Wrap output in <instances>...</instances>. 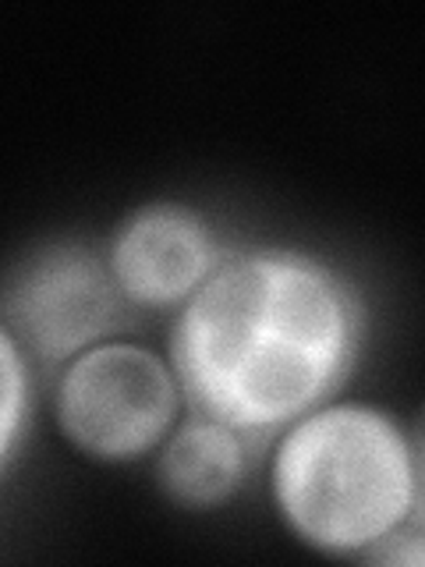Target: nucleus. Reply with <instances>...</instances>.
I'll return each mask as SVG.
<instances>
[{
	"label": "nucleus",
	"instance_id": "1",
	"mask_svg": "<svg viewBox=\"0 0 425 567\" xmlns=\"http://www.w3.org/2000/svg\"><path fill=\"white\" fill-rule=\"evenodd\" d=\"M362 337V298L330 262L256 248L227 256L182 306L170 362L195 412L266 436L326 404Z\"/></svg>",
	"mask_w": 425,
	"mask_h": 567
},
{
	"label": "nucleus",
	"instance_id": "2",
	"mask_svg": "<svg viewBox=\"0 0 425 567\" xmlns=\"http://www.w3.org/2000/svg\"><path fill=\"white\" fill-rule=\"evenodd\" d=\"M280 514L326 554H372L415 518L418 457L401 425L369 404H319L277 443Z\"/></svg>",
	"mask_w": 425,
	"mask_h": 567
},
{
	"label": "nucleus",
	"instance_id": "3",
	"mask_svg": "<svg viewBox=\"0 0 425 567\" xmlns=\"http://www.w3.org/2000/svg\"><path fill=\"white\" fill-rule=\"evenodd\" d=\"M174 369L149 348L103 341L71 359L58 386V419L79 451L132 461L159 447L177 415Z\"/></svg>",
	"mask_w": 425,
	"mask_h": 567
},
{
	"label": "nucleus",
	"instance_id": "4",
	"mask_svg": "<svg viewBox=\"0 0 425 567\" xmlns=\"http://www.w3.org/2000/svg\"><path fill=\"white\" fill-rule=\"evenodd\" d=\"M128 306L106 256L82 241H46L14 266L4 288V333L32 359L58 365L103 344Z\"/></svg>",
	"mask_w": 425,
	"mask_h": 567
},
{
	"label": "nucleus",
	"instance_id": "5",
	"mask_svg": "<svg viewBox=\"0 0 425 567\" xmlns=\"http://www.w3.org/2000/svg\"><path fill=\"white\" fill-rule=\"evenodd\" d=\"M224 259L217 230L185 203H149L135 209L106 248L124 301L138 309L185 306Z\"/></svg>",
	"mask_w": 425,
	"mask_h": 567
},
{
	"label": "nucleus",
	"instance_id": "6",
	"mask_svg": "<svg viewBox=\"0 0 425 567\" xmlns=\"http://www.w3.org/2000/svg\"><path fill=\"white\" fill-rule=\"evenodd\" d=\"M252 443H259V436L199 412L174 425L170 436L159 443L156 478L177 504L217 507L230 501L252 472Z\"/></svg>",
	"mask_w": 425,
	"mask_h": 567
},
{
	"label": "nucleus",
	"instance_id": "7",
	"mask_svg": "<svg viewBox=\"0 0 425 567\" xmlns=\"http://www.w3.org/2000/svg\"><path fill=\"white\" fill-rule=\"evenodd\" d=\"M0 348H4V422H0V451L4 461H11L18 430H22V412L29 401V377H25V362L18 341L11 333H0Z\"/></svg>",
	"mask_w": 425,
	"mask_h": 567
},
{
	"label": "nucleus",
	"instance_id": "8",
	"mask_svg": "<svg viewBox=\"0 0 425 567\" xmlns=\"http://www.w3.org/2000/svg\"><path fill=\"white\" fill-rule=\"evenodd\" d=\"M418 475H422V486H425V440H422V454H418Z\"/></svg>",
	"mask_w": 425,
	"mask_h": 567
}]
</instances>
